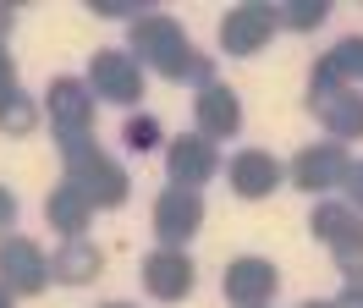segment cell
<instances>
[{
	"label": "cell",
	"instance_id": "6da1fadb",
	"mask_svg": "<svg viewBox=\"0 0 363 308\" xmlns=\"http://www.w3.org/2000/svg\"><path fill=\"white\" fill-rule=\"evenodd\" d=\"M127 50H138V66H149L171 83H199V88L215 83V61L199 55L187 28L165 11H143L138 22H127Z\"/></svg>",
	"mask_w": 363,
	"mask_h": 308
},
{
	"label": "cell",
	"instance_id": "7a4b0ae2",
	"mask_svg": "<svg viewBox=\"0 0 363 308\" xmlns=\"http://www.w3.org/2000/svg\"><path fill=\"white\" fill-rule=\"evenodd\" d=\"M55 149H61L67 182L89 198L94 209H121V204H127V193H133L127 171H121L99 143H94L89 132H61V138H55Z\"/></svg>",
	"mask_w": 363,
	"mask_h": 308
},
{
	"label": "cell",
	"instance_id": "3957f363",
	"mask_svg": "<svg viewBox=\"0 0 363 308\" xmlns=\"http://www.w3.org/2000/svg\"><path fill=\"white\" fill-rule=\"evenodd\" d=\"M0 286L11 297H39L50 286V259L33 237H0Z\"/></svg>",
	"mask_w": 363,
	"mask_h": 308
},
{
	"label": "cell",
	"instance_id": "277c9868",
	"mask_svg": "<svg viewBox=\"0 0 363 308\" xmlns=\"http://www.w3.org/2000/svg\"><path fill=\"white\" fill-rule=\"evenodd\" d=\"M275 28H281V6L248 0V6L226 11V22H220V50H226V55H259V50L275 39Z\"/></svg>",
	"mask_w": 363,
	"mask_h": 308
},
{
	"label": "cell",
	"instance_id": "5b68a950",
	"mask_svg": "<svg viewBox=\"0 0 363 308\" xmlns=\"http://www.w3.org/2000/svg\"><path fill=\"white\" fill-rule=\"evenodd\" d=\"M89 88L111 105H138L143 99V66L127 50H99L89 61Z\"/></svg>",
	"mask_w": 363,
	"mask_h": 308
},
{
	"label": "cell",
	"instance_id": "8992f818",
	"mask_svg": "<svg viewBox=\"0 0 363 308\" xmlns=\"http://www.w3.org/2000/svg\"><path fill=\"white\" fill-rule=\"evenodd\" d=\"M204 226V198L193 187H165L155 198V237L160 248H187V237Z\"/></svg>",
	"mask_w": 363,
	"mask_h": 308
},
{
	"label": "cell",
	"instance_id": "52a82bcc",
	"mask_svg": "<svg viewBox=\"0 0 363 308\" xmlns=\"http://www.w3.org/2000/svg\"><path fill=\"white\" fill-rule=\"evenodd\" d=\"M165 171H171V187H204L215 182L220 171V149L209 143L204 132H187V138H171V149H165Z\"/></svg>",
	"mask_w": 363,
	"mask_h": 308
},
{
	"label": "cell",
	"instance_id": "ba28073f",
	"mask_svg": "<svg viewBox=\"0 0 363 308\" xmlns=\"http://www.w3.org/2000/svg\"><path fill=\"white\" fill-rule=\"evenodd\" d=\"M220 286H226V303H237V308H270L275 286H281V275H275V264H270V259L242 253V259H231V264H226Z\"/></svg>",
	"mask_w": 363,
	"mask_h": 308
},
{
	"label": "cell",
	"instance_id": "9c48e42d",
	"mask_svg": "<svg viewBox=\"0 0 363 308\" xmlns=\"http://www.w3.org/2000/svg\"><path fill=\"white\" fill-rule=\"evenodd\" d=\"M308 110L325 121L330 143H341V138H363V94H358L352 83H341V88H314V94H308Z\"/></svg>",
	"mask_w": 363,
	"mask_h": 308
},
{
	"label": "cell",
	"instance_id": "30bf717a",
	"mask_svg": "<svg viewBox=\"0 0 363 308\" xmlns=\"http://www.w3.org/2000/svg\"><path fill=\"white\" fill-rule=\"evenodd\" d=\"M193 281H199V270H193V259L182 248H155L143 259V286H149V297H160V303H182L193 292Z\"/></svg>",
	"mask_w": 363,
	"mask_h": 308
},
{
	"label": "cell",
	"instance_id": "8fae6325",
	"mask_svg": "<svg viewBox=\"0 0 363 308\" xmlns=\"http://www.w3.org/2000/svg\"><path fill=\"white\" fill-rule=\"evenodd\" d=\"M45 94H50L45 110H50V121H55V132H89V121H94L89 77H55Z\"/></svg>",
	"mask_w": 363,
	"mask_h": 308
},
{
	"label": "cell",
	"instance_id": "7c38bea8",
	"mask_svg": "<svg viewBox=\"0 0 363 308\" xmlns=\"http://www.w3.org/2000/svg\"><path fill=\"white\" fill-rule=\"evenodd\" d=\"M281 176L286 171H281V160L270 149H242V154H231V165H226V182L237 198H270L281 187Z\"/></svg>",
	"mask_w": 363,
	"mask_h": 308
},
{
	"label": "cell",
	"instance_id": "4fadbf2b",
	"mask_svg": "<svg viewBox=\"0 0 363 308\" xmlns=\"http://www.w3.org/2000/svg\"><path fill=\"white\" fill-rule=\"evenodd\" d=\"M347 165H352V160H347L341 143H314V149H303L292 160V182L303 193H330V187H341Z\"/></svg>",
	"mask_w": 363,
	"mask_h": 308
},
{
	"label": "cell",
	"instance_id": "5bb4252c",
	"mask_svg": "<svg viewBox=\"0 0 363 308\" xmlns=\"http://www.w3.org/2000/svg\"><path fill=\"white\" fill-rule=\"evenodd\" d=\"M193 116H199V132H204L209 143H215V138H237V132H242V99H237L226 83L199 88V99H193Z\"/></svg>",
	"mask_w": 363,
	"mask_h": 308
},
{
	"label": "cell",
	"instance_id": "9a60e30c",
	"mask_svg": "<svg viewBox=\"0 0 363 308\" xmlns=\"http://www.w3.org/2000/svg\"><path fill=\"white\" fill-rule=\"evenodd\" d=\"M99 270H105V248H94L89 237H72L50 253V281L61 286H89Z\"/></svg>",
	"mask_w": 363,
	"mask_h": 308
},
{
	"label": "cell",
	"instance_id": "2e32d148",
	"mask_svg": "<svg viewBox=\"0 0 363 308\" xmlns=\"http://www.w3.org/2000/svg\"><path fill=\"white\" fill-rule=\"evenodd\" d=\"M45 220H50V226H55V231L72 242V237H83V231L94 226V204L77 193L72 182H61V187L45 198Z\"/></svg>",
	"mask_w": 363,
	"mask_h": 308
},
{
	"label": "cell",
	"instance_id": "e0dca14e",
	"mask_svg": "<svg viewBox=\"0 0 363 308\" xmlns=\"http://www.w3.org/2000/svg\"><path fill=\"white\" fill-rule=\"evenodd\" d=\"M308 231H314L319 242H347V237H358L363 231V215L352 209V204H314V215H308Z\"/></svg>",
	"mask_w": 363,
	"mask_h": 308
},
{
	"label": "cell",
	"instance_id": "ac0fdd59",
	"mask_svg": "<svg viewBox=\"0 0 363 308\" xmlns=\"http://www.w3.org/2000/svg\"><path fill=\"white\" fill-rule=\"evenodd\" d=\"M33 127H39V105L28 99L23 88H17L11 99H0V132H6V138H28Z\"/></svg>",
	"mask_w": 363,
	"mask_h": 308
},
{
	"label": "cell",
	"instance_id": "d6986e66",
	"mask_svg": "<svg viewBox=\"0 0 363 308\" xmlns=\"http://www.w3.org/2000/svg\"><path fill=\"white\" fill-rule=\"evenodd\" d=\"M325 17H330L325 0H286L281 6V28H292V33H314Z\"/></svg>",
	"mask_w": 363,
	"mask_h": 308
},
{
	"label": "cell",
	"instance_id": "ffe728a7",
	"mask_svg": "<svg viewBox=\"0 0 363 308\" xmlns=\"http://www.w3.org/2000/svg\"><path fill=\"white\" fill-rule=\"evenodd\" d=\"M325 55H330V66H336V72H341V77H347L352 88L363 83V33H352V39H341L336 50H325Z\"/></svg>",
	"mask_w": 363,
	"mask_h": 308
},
{
	"label": "cell",
	"instance_id": "44dd1931",
	"mask_svg": "<svg viewBox=\"0 0 363 308\" xmlns=\"http://www.w3.org/2000/svg\"><path fill=\"white\" fill-rule=\"evenodd\" d=\"M121 143H127L133 154H149L160 143V121H155V116H133V121L121 127Z\"/></svg>",
	"mask_w": 363,
	"mask_h": 308
},
{
	"label": "cell",
	"instance_id": "7402d4cb",
	"mask_svg": "<svg viewBox=\"0 0 363 308\" xmlns=\"http://www.w3.org/2000/svg\"><path fill=\"white\" fill-rule=\"evenodd\" d=\"M330 259H336V270L347 275V281H363V231H358V237H347V242H336Z\"/></svg>",
	"mask_w": 363,
	"mask_h": 308
},
{
	"label": "cell",
	"instance_id": "603a6c76",
	"mask_svg": "<svg viewBox=\"0 0 363 308\" xmlns=\"http://www.w3.org/2000/svg\"><path fill=\"white\" fill-rule=\"evenodd\" d=\"M89 6L99 11V17H127V22H138L149 0H89Z\"/></svg>",
	"mask_w": 363,
	"mask_h": 308
},
{
	"label": "cell",
	"instance_id": "cb8c5ba5",
	"mask_svg": "<svg viewBox=\"0 0 363 308\" xmlns=\"http://www.w3.org/2000/svg\"><path fill=\"white\" fill-rule=\"evenodd\" d=\"M341 187H347V204L363 215V160H352L347 165V176H341Z\"/></svg>",
	"mask_w": 363,
	"mask_h": 308
},
{
	"label": "cell",
	"instance_id": "d4e9b609",
	"mask_svg": "<svg viewBox=\"0 0 363 308\" xmlns=\"http://www.w3.org/2000/svg\"><path fill=\"white\" fill-rule=\"evenodd\" d=\"M17 94V61L6 55V44H0V99H11Z\"/></svg>",
	"mask_w": 363,
	"mask_h": 308
},
{
	"label": "cell",
	"instance_id": "484cf974",
	"mask_svg": "<svg viewBox=\"0 0 363 308\" xmlns=\"http://www.w3.org/2000/svg\"><path fill=\"white\" fill-rule=\"evenodd\" d=\"M11 220H17V198H11L6 187H0V237H11V231H6Z\"/></svg>",
	"mask_w": 363,
	"mask_h": 308
},
{
	"label": "cell",
	"instance_id": "4316f807",
	"mask_svg": "<svg viewBox=\"0 0 363 308\" xmlns=\"http://www.w3.org/2000/svg\"><path fill=\"white\" fill-rule=\"evenodd\" d=\"M336 308H363V281H347V286H341Z\"/></svg>",
	"mask_w": 363,
	"mask_h": 308
},
{
	"label": "cell",
	"instance_id": "83f0119b",
	"mask_svg": "<svg viewBox=\"0 0 363 308\" xmlns=\"http://www.w3.org/2000/svg\"><path fill=\"white\" fill-rule=\"evenodd\" d=\"M11 28H17V11H11V6H0V44L11 39Z\"/></svg>",
	"mask_w": 363,
	"mask_h": 308
},
{
	"label": "cell",
	"instance_id": "f1b7e54d",
	"mask_svg": "<svg viewBox=\"0 0 363 308\" xmlns=\"http://www.w3.org/2000/svg\"><path fill=\"white\" fill-rule=\"evenodd\" d=\"M297 308H336V303H319V297H308V303H297Z\"/></svg>",
	"mask_w": 363,
	"mask_h": 308
},
{
	"label": "cell",
	"instance_id": "f546056e",
	"mask_svg": "<svg viewBox=\"0 0 363 308\" xmlns=\"http://www.w3.org/2000/svg\"><path fill=\"white\" fill-rule=\"evenodd\" d=\"M0 308H11V292H6V286H0Z\"/></svg>",
	"mask_w": 363,
	"mask_h": 308
},
{
	"label": "cell",
	"instance_id": "4dcf8cb0",
	"mask_svg": "<svg viewBox=\"0 0 363 308\" xmlns=\"http://www.w3.org/2000/svg\"><path fill=\"white\" fill-rule=\"evenodd\" d=\"M99 308H133V303H99Z\"/></svg>",
	"mask_w": 363,
	"mask_h": 308
}]
</instances>
